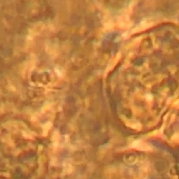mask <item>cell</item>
<instances>
[{
	"label": "cell",
	"instance_id": "6da1fadb",
	"mask_svg": "<svg viewBox=\"0 0 179 179\" xmlns=\"http://www.w3.org/2000/svg\"><path fill=\"white\" fill-rule=\"evenodd\" d=\"M152 22H143V23H142L139 26H138L137 27H136L135 28V30L133 31L134 32H141V31H143L144 30H146V29H147L148 27H151V25H152Z\"/></svg>",
	"mask_w": 179,
	"mask_h": 179
}]
</instances>
